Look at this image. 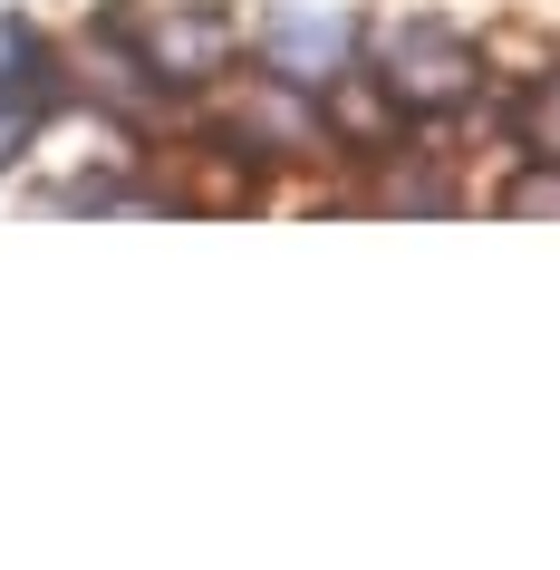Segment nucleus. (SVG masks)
Instances as JSON below:
<instances>
[{
    "instance_id": "1",
    "label": "nucleus",
    "mask_w": 560,
    "mask_h": 570,
    "mask_svg": "<svg viewBox=\"0 0 560 570\" xmlns=\"http://www.w3.org/2000/svg\"><path fill=\"white\" fill-rule=\"evenodd\" d=\"M107 30L146 59V78L165 97L184 88H213L223 68L242 59V20H223V10H204V0H175V10H146V0H117V10H97Z\"/></svg>"
},
{
    "instance_id": "3",
    "label": "nucleus",
    "mask_w": 560,
    "mask_h": 570,
    "mask_svg": "<svg viewBox=\"0 0 560 570\" xmlns=\"http://www.w3.org/2000/svg\"><path fill=\"white\" fill-rule=\"evenodd\" d=\"M320 117L348 126L357 146H386V136L406 126V107L386 97V78H348V68H328V78H320Z\"/></svg>"
},
{
    "instance_id": "6",
    "label": "nucleus",
    "mask_w": 560,
    "mask_h": 570,
    "mask_svg": "<svg viewBox=\"0 0 560 570\" xmlns=\"http://www.w3.org/2000/svg\"><path fill=\"white\" fill-rule=\"evenodd\" d=\"M30 136H39V117H30V107H0V175H10V165L30 155Z\"/></svg>"
},
{
    "instance_id": "7",
    "label": "nucleus",
    "mask_w": 560,
    "mask_h": 570,
    "mask_svg": "<svg viewBox=\"0 0 560 570\" xmlns=\"http://www.w3.org/2000/svg\"><path fill=\"white\" fill-rule=\"evenodd\" d=\"M512 213H560V165H551V175H531L522 194H512Z\"/></svg>"
},
{
    "instance_id": "2",
    "label": "nucleus",
    "mask_w": 560,
    "mask_h": 570,
    "mask_svg": "<svg viewBox=\"0 0 560 570\" xmlns=\"http://www.w3.org/2000/svg\"><path fill=\"white\" fill-rule=\"evenodd\" d=\"M377 78H386V97H396L406 117H444V107H473V97H483V49H473L464 30L406 20V30H386Z\"/></svg>"
},
{
    "instance_id": "5",
    "label": "nucleus",
    "mask_w": 560,
    "mask_h": 570,
    "mask_svg": "<svg viewBox=\"0 0 560 570\" xmlns=\"http://www.w3.org/2000/svg\"><path fill=\"white\" fill-rule=\"evenodd\" d=\"M512 146L531 155V165H560V68H541V78H522V97H512Z\"/></svg>"
},
{
    "instance_id": "4",
    "label": "nucleus",
    "mask_w": 560,
    "mask_h": 570,
    "mask_svg": "<svg viewBox=\"0 0 560 570\" xmlns=\"http://www.w3.org/2000/svg\"><path fill=\"white\" fill-rule=\"evenodd\" d=\"M271 59H281V78L320 88L328 68H348V30L338 20H271Z\"/></svg>"
}]
</instances>
